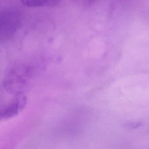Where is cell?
Listing matches in <instances>:
<instances>
[{
	"instance_id": "2",
	"label": "cell",
	"mask_w": 149,
	"mask_h": 149,
	"mask_svg": "<svg viewBox=\"0 0 149 149\" xmlns=\"http://www.w3.org/2000/svg\"><path fill=\"white\" fill-rule=\"evenodd\" d=\"M26 97L22 92L16 93L13 100L0 109V121L16 115L25 106Z\"/></svg>"
},
{
	"instance_id": "3",
	"label": "cell",
	"mask_w": 149,
	"mask_h": 149,
	"mask_svg": "<svg viewBox=\"0 0 149 149\" xmlns=\"http://www.w3.org/2000/svg\"><path fill=\"white\" fill-rule=\"evenodd\" d=\"M17 15L14 12L0 13V38L6 37L12 34L19 25Z\"/></svg>"
},
{
	"instance_id": "5",
	"label": "cell",
	"mask_w": 149,
	"mask_h": 149,
	"mask_svg": "<svg viewBox=\"0 0 149 149\" xmlns=\"http://www.w3.org/2000/svg\"><path fill=\"white\" fill-rule=\"evenodd\" d=\"M71 1L83 6H89L95 0H71Z\"/></svg>"
},
{
	"instance_id": "4",
	"label": "cell",
	"mask_w": 149,
	"mask_h": 149,
	"mask_svg": "<svg viewBox=\"0 0 149 149\" xmlns=\"http://www.w3.org/2000/svg\"><path fill=\"white\" fill-rule=\"evenodd\" d=\"M24 6L28 7H52L57 5L60 0H20Z\"/></svg>"
},
{
	"instance_id": "1",
	"label": "cell",
	"mask_w": 149,
	"mask_h": 149,
	"mask_svg": "<svg viewBox=\"0 0 149 149\" xmlns=\"http://www.w3.org/2000/svg\"><path fill=\"white\" fill-rule=\"evenodd\" d=\"M29 77V69L26 66L19 65L11 68L4 79V86L6 90L16 93L22 92V88L27 83Z\"/></svg>"
}]
</instances>
